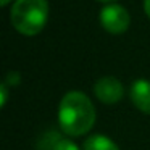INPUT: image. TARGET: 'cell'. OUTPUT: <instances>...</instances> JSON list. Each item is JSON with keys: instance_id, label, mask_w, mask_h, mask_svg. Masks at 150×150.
<instances>
[{"instance_id": "cell-1", "label": "cell", "mask_w": 150, "mask_h": 150, "mask_svg": "<svg viewBox=\"0 0 150 150\" xmlns=\"http://www.w3.org/2000/svg\"><path fill=\"white\" fill-rule=\"evenodd\" d=\"M95 118V107L84 92L69 91L62 97L58 105V124L66 136H86L94 127Z\"/></svg>"}, {"instance_id": "cell-2", "label": "cell", "mask_w": 150, "mask_h": 150, "mask_svg": "<svg viewBox=\"0 0 150 150\" xmlns=\"http://www.w3.org/2000/svg\"><path fill=\"white\" fill-rule=\"evenodd\" d=\"M49 20L47 0H15L10 10L13 28L23 36H36L44 29Z\"/></svg>"}, {"instance_id": "cell-3", "label": "cell", "mask_w": 150, "mask_h": 150, "mask_svg": "<svg viewBox=\"0 0 150 150\" xmlns=\"http://www.w3.org/2000/svg\"><path fill=\"white\" fill-rule=\"evenodd\" d=\"M100 24L110 34H123L127 31L131 24V16L123 5L111 4L102 8L100 11Z\"/></svg>"}, {"instance_id": "cell-4", "label": "cell", "mask_w": 150, "mask_h": 150, "mask_svg": "<svg viewBox=\"0 0 150 150\" xmlns=\"http://www.w3.org/2000/svg\"><path fill=\"white\" fill-rule=\"evenodd\" d=\"M94 94L102 103L115 105L124 97V86L115 76H103L95 81Z\"/></svg>"}, {"instance_id": "cell-5", "label": "cell", "mask_w": 150, "mask_h": 150, "mask_svg": "<svg viewBox=\"0 0 150 150\" xmlns=\"http://www.w3.org/2000/svg\"><path fill=\"white\" fill-rule=\"evenodd\" d=\"M129 97L137 110L145 115H150V81L149 79H136L131 84Z\"/></svg>"}, {"instance_id": "cell-6", "label": "cell", "mask_w": 150, "mask_h": 150, "mask_svg": "<svg viewBox=\"0 0 150 150\" xmlns=\"http://www.w3.org/2000/svg\"><path fill=\"white\" fill-rule=\"evenodd\" d=\"M82 150H120V147L103 134H92L84 140Z\"/></svg>"}, {"instance_id": "cell-7", "label": "cell", "mask_w": 150, "mask_h": 150, "mask_svg": "<svg viewBox=\"0 0 150 150\" xmlns=\"http://www.w3.org/2000/svg\"><path fill=\"white\" fill-rule=\"evenodd\" d=\"M62 134L58 132V131H47V132H44L42 136H40L39 139V145H37V149L39 150H53L57 147V144L62 140Z\"/></svg>"}, {"instance_id": "cell-8", "label": "cell", "mask_w": 150, "mask_h": 150, "mask_svg": "<svg viewBox=\"0 0 150 150\" xmlns=\"http://www.w3.org/2000/svg\"><path fill=\"white\" fill-rule=\"evenodd\" d=\"M53 150H79V147L76 145L73 140H69V139H65L63 137L62 140H60L58 144H57V147Z\"/></svg>"}, {"instance_id": "cell-9", "label": "cell", "mask_w": 150, "mask_h": 150, "mask_svg": "<svg viewBox=\"0 0 150 150\" xmlns=\"http://www.w3.org/2000/svg\"><path fill=\"white\" fill-rule=\"evenodd\" d=\"M20 82H21V74L18 71H10L7 74V78H5V84L7 86L16 87V86H20Z\"/></svg>"}, {"instance_id": "cell-10", "label": "cell", "mask_w": 150, "mask_h": 150, "mask_svg": "<svg viewBox=\"0 0 150 150\" xmlns=\"http://www.w3.org/2000/svg\"><path fill=\"white\" fill-rule=\"evenodd\" d=\"M7 98H8V86L4 82V84L0 86V105L2 107L7 105Z\"/></svg>"}, {"instance_id": "cell-11", "label": "cell", "mask_w": 150, "mask_h": 150, "mask_svg": "<svg viewBox=\"0 0 150 150\" xmlns=\"http://www.w3.org/2000/svg\"><path fill=\"white\" fill-rule=\"evenodd\" d=\"M144 10H145L147 16L150 18V0H144Z\"/></svg>"}, {"instance_id": "cell-12", "label": "cell", "mask_w": 150, "mask_h": 150, "mask_svg": "<svg viewBox=\"0 0 150 150\" xmlns=\"http://www.w3.org/2000/svg\"><path fill=\"white\" fill-rule=\"evenodd\" d=\"M10 2H11V0H0V5H2V7H5V5H8Z\"/></svg>"}, {"instance_id": "cell-13", "label": "cell", "mask_w": 150, "mask_h": 150, "mask_svg": "<svg viewBox=\"0 0 150 150\" xmlns=\"http://www.w3.org/2000/svg\"><path fill=\"white\" fill-rule=\"evenodd\" d=\"M98 2H113V0H98Z\"/></svg>"}]
</instances>
